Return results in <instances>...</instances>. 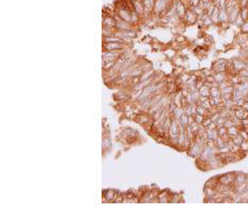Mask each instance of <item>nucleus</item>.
Listing matches in <instances>:
<instances>
[{
	"label": "nucleus",
	"mask_w": 248,
	"mask_h": 214,
	"mask_svg": "<svg viewBox=\"0 0 248 214\" xmlns=\"http://www.w3.org/2000/svg\"><path fill=\"white\" fill-rule=\"evenodd\" d=\"M127 47V45L122 43H103V50H108V52L122 50V49H126Z\"/></svg>",
	"instance_id": "obj_5"
},
{
	"label": "nucleus",
	"mask_w": 248,
	"mask_h": 214,
	"mask_svg": "<svg viewBox=\"0 0 248 214\" xmlns=\"http://www.w3.org/2000/svg\"><path fill=\"white\" fill-rule=\"evenodd\" d=\"M210 103L213 107H218L223 104V98L221 96L219 98H213V96H210Z\"/></svg>",
	"instance_id": "obj_19"
},
{
	"label": "nucleus",
	"mask_w": 248,
	"mask_h": 214,
	"mask_svg": "<svg viewBox=\"0 0 248 214\" xmlns=\"http://www.w3.org/2000/svg\"><path fill=\"white\" fill-rule=\"evenodd\" d=\"M211 119H212V121L213 122H216L217 120H218V118L220 117V113H219V111L218 113H213V115H211Z\"/></svg>",
	"instance_id": "obj_46"
},
{
	"label": "nucleus",
	"mask_w": 248,
	"mask_h": 214,
	"mask_svg": "<svg viewBox=\"0 0 248 214\" xmlns=\"http://www.w3.org/2000/svg\"><path fill=\"white\" fill-rule=\"evenodd\" d=\"M170 195H171V193L169 191H160L157 195L158 203H169Z\"/></svg>",
	"instance_id": "obj_9"
},
{
	"label": "nucleus",
	"mask_w": 248,
	"mask_h": 214,
	"mask_svg": "<svg viewBox=\"0 0 248 214\" xmlns=\"http://www.w3.org/2000/svg\"><path fill=\"white\" fill-rule=\"evenodd\" d=\"M247 70H248V65H247Z\"/></svg>",
	"instance_id": "obj_50"
},
{
	"label": "nucleus",
	"mask_w": 248,
	"mask_h": 214,
	"mask_svg": "<svg viewBox=\"0 0 248 214\" xmlns=\"http://www.w3.org/2000/svg\"><path fill=\"white\" fill-rule=\"evenodd\" d=\"M205 146H206V147L211 148V149H213V148L216 147V141L214 140V139H206Z\"/></svg>",
	"instance_id": "obj_37"
},
{
	"label": "nucleus",
	"mask_w": 248,
	"mask_h": 214,
	"mask_svg": "<svg viewBox=\"0 0 248 214\" xmlns=\"http://www.w3.org/2000/svg\"><path fill=\"white\" fill-rule=\"evenodd\" d=\"M218 20L220 24H224V23H229V15L227 13V10H220L219 11V17Z\"/></svg>",
	"instance_id": "obj_15"
},
{
	"label": "nucleus",
	"mask_w": 248,
	"mask_h": 214,
	"mask_svg": "<svg viewBox=\"0 0 248 214\" xmlns=\"http://www.w3.org/2000/svg\"><path fill=\"white\" fill-rule=\"evenodd\" d=\"M227 119L226 118H223V117H219L218 120L216 121V124H217V128H220V126H224L225 125V122H226Z\"/></svg>",
	"instance_id": "obj_42"
},
{
	"label": "nucleus",
	"mask_w": 248,
	"mask_h": 214,
	"mask_svg": "<svg viewBox=\"0 0 248 214\" xmlns=\"http://www.w3.org/2000/svg\"><path fill=\"white\" fill-rule=\"evenodd\" d=\"M240 15H241V17L243 18L244 20H248V8L245 7V8H241V12H240Z\"/></svg>",
	"instance_id": "obj_29"
},
{
	"label": "nucleus",
	"mask_w": 248,
	"mask_h": 214,
	"mask_svg": "<svg viewBox=\"0 0 248 214\" xmlns=\"http://www.w3.org/2000/svg\"><path fill=\"white\" fill-rule=\"evenodd\" d=\"M195 118V121H196L197 123H199V124H202V122H203L204 118H205V116H202V115H199V113H196L194 116Z\"/></svg>",
	"instance_id": "obj_35"
},
{
	"label": "nucleus",
	"mask_w": 248,
	"mask_h": 214,
	"mask_svg": "<svg viewBox=\"0 0 248 214\" xmlns=\"http://www.w3.org/2000/svg\"><path fill=\"white\" fill-rule=\"evenodd\" d=\"M190 125V128H192V131L194 132L195 135H197V133L199 132L200 128H201V124H199V123H197L196 121H194V122L192 123V124H189Z\"/></svg>",
	"instance_id": "obj_26"
},
{
	"label": "nucleus",
	"mask_w": 248,
	"mask_h": 214,
	"mask_svg": "<svg viewBox=\"0 0 248 214\" xmlns=\"http://www.w3.org/2000/svg\"><path fill=\"white\" fill-rule=\"evenodd\" d=\"M163 48H164V46L160 43H153L152 44V49L154 52H162Z\"/></svg>",
	"instance_id": "obj_34"
},
{
	"label": "nucleus",
	"mask_w": 248,
	"mask_h": 214,
	"mask_svg": "<svg viewBox=\"0 0 248 214\" xmlns=\"http://www.w3.org/2000/svg\"><path fill=\"white\" fill-rule=\"evenodd\" d=\"M179 202H183L181 195L171 193V195H170V199H169V203H179Z\"/></svg>",
	"instance_id": "obj_18"
},
{
	"label": "nucleus",
	"mask_w": 248,
	"mask_h": 214,
	"mask_svg": "<svg viewBox=\"0 0 248 214\" xmlns=\"http://www.w3.org/2000/svg\"><path fill=\"white\" fill-rule=\"evenodd\" d=\"M115 24H117V22H115V17L113 16H107V17H104L103 18V26L104 27H111V28H115Z\"/></svg>",
	"instance_id": "obj_13"
},
{
	"label": "nucleus",
	"mask_w": 248,
	"mask_h": 214,
	"mask_svg": "<svg viewBox=\"0 0 248 214\" xmlns=\"http://www.w3.org/2000/svg\"><path fill=\"white\" fill-rule=\"evenodd\" d=\"M216 190L214 187H206L204 186V194H205V197H214L216 195Z\"/></svg>",
	"instance_id": "obj_24"
},
{
	"label": "nucleus",
	"mask_w": 248,
	"mask_h": 214,
	"mask_svg": "<svg viewBox=\"0 0 248 214\" xmlns=\"http://www.w3.org/2000/svg\"><path fill=\"white\" fill-rule=\"evenodd\" d=\"M196 105H197L196 106L197 113H199V115H202V116H205V117H210V113L204 108L203 106L200 105V104H196Z\"/></svg>",
	"instance_id": "obj_21"
},
{
	"label": "nucleus",
	"mask_w": 248,
	"mask_h": 214,
	"mask_svg": "<svg viewBox=\"0 0 248 214\" xmlns=\"http://www.w3.org/2000/svg\"><path fill=\"white\" fill-rule=\"evenodd\" d=\"M241 31L242 33H247L248 35V20H246L243 24V26L241 27Z\"/></svg>",
	"instance_id": "obj_44"
},
{
	"label": "nucleus",
	"mask_w": 248,
	"mask_h": 214,
	"mask_svg": "<svg viewBox=\"0 0 248 214\" xmlns=\"http://www.w3.org/2000/svg\"><path fill=\"white\" fill-rule=\"evenodd\" d=\"M243 108L245 109L246 111H248V102H245V104H244Z\"/></svg>",
	"instance_id": "obj_49"
},
{
	"label": "nucleus",
	"mask_w": 248,
	"mask_h": 214,
	"mask_svg": "<svg viewBox=\"0 0 248 214\" xmlns=\"http://www.w3.org/2000/svg\"><path fill=\"white\" fill-rule=\"evenodd\" d=\"M212 123V119H211V117H205L204 118V120H203V122H202V124L201 125H203L204 128H208V126L210 125Z\"/></svg>",
	"instance_id": "obj_41"
},
{
	"label": "nucleus",
	"mask_w": 248,
	"mask_h": 214,
	"mask_svg": "<svg viewBox=\"0 0 248 214\" xmlns=\"http://www.w3.org/2000/svg\"><path fill=\"white\" fill-rule=\"evenodd\" d=\"M175 12H177V15L180 18H183L185 16V14H186L188 9H187L186 5H183L180 0H175Z\"/></svg>",
	"instance_id": "obj_7"
},
{
	"label": "nucleus",
	"mask_w": 248,
	"mask_h": 214,
	"mask_svg": "<svg viewBox=\"0 0 248 214\" xmlns=\"http://www.w3.org/2000/svg\"><path fill=\"white\" fill-rule=\"evenodd\" d=\"M248 128V118H244L241 120V128Z\"/></svg>",
	"instance_id": "obj_45"
},
{
	"label": "nucleus",
	"mask_w": 248,
	"mask_h": 214,
	"mask_svg": "<svg viewBox=\"0 0 248 214\" xmlns=\"http://www.w3.org/2000/svg\"><path fill=\"white\" fill-rule=\"evenodd\" d=\"M206 128H210V130H216V128H217L216 122H213V121H212V123H211V124H210V125L208 126Z\"/></svg>",
	"instance_id": "obj_48"
},
{
	"label": "nucleus",
	"mask_w": 248,
	"mask_h": 214,
	"mask_svg": "<svg viewBox=\"0 0 248 214\" xmlns=\"http://www.w3.org/2000/svg\"><path fill=\"white\" fill-rule=\"evenodd\" d=\"M232 140H233V143H235V145H238V146H240L241 145L242 143H243V138H242V136L240 135V134H238V135H236L235 137H233L232 138Z\"/></svg>",
	"instance_id": "obj_36"
},
{
	"label": "nucleus",
	"mask_w": 248,
	"mask_h": 214,
	"mask_svg": "<svg viewBox=\"0 0 248 214\" xmlns=\"http://www.w3.org/2000/svg\"><path fill=\"white\" fill-rule=\"evenodd\" d=\"M185 113V111H184V108L183 107H180V106H178L177 108L175 109V111L172 113V115L171 116L173 117L175 119H177V120H179L180 118H181L183 115Z\"/></svg>",
	"instance_id": "obj_16"
},
{
	"label": "nucleus",
	"mask_w": 248,
	"mask_h": 214,
	"mask_svg": "<svg viewBox=\"0 0 248 214\" xmlns=\"http://www.w3.org/2000/svg\"><path fill=\"white\" fill-rule=\"evenodd\" d=\"M106 148L108 149V148H110V141H109V138L107 137L106 138L105 136H104L103 138V151L105 152L106 151Z\"/></svg>",
	"instance_id": "obj_32"
},
{
	"label": "nucleus",
	"mask_w": 248,
	"mask_h": 214,
	"mask_svg": "<svg viewBox=\"0 0 248 214\" xmlns=\"http://www.w3.org/2000/svg\"><path fill=\"white\" fill-rule=\"evenodd\" d=\"M164 53H165V55H166L167 57H169V58H175V57L177 56V50H175V49L171 48V47L166 49Z\"/></svg>",
	"instance_id": "obj_28"
},
{
	"label": "nucleus",
	"mask_w": 248,
	"mask_h": 214,
	"mask_svg": "<svg viewBox=\"0 0 248 214\" xmlns=\"http://www.w3.org/2000/svg\"><path fill=\"white\" fill-rule=\"evenodd\" d=\"M204 146L205 145H201V143H197L196 140H194L192 143V145L189 146V148L187 149V154L189 155V156H192V158H199L200 154L202 153V151H203L204 149Z\"/></svg>",
	"instance_id": "obj_1"
},
{
	"label": "nucleus",
	"mask_w": 248,
	"mask_h": 214,
	"mask_svg": "<svg viewBox=\"0 0 248 214\" xmlns=\"http://www.w3.org/2000/svg\"><path fill=\"white\" fill-rule=\"evenodd\" d=\"M117 61H109V62H102V67H103V70L105 71H108V70L112 69L115 67V64Z\"/></svg>",
	"instance_id": "obj_25"
},
{
	"label": "nucleus",
	"mask_w": 248,
	"mask_h": 214,
	"mask_svg": "<svg viewBox=\"0 0 248 214\" xmlns=\"http://www.w3.org/2000/svg\"><path fill=\"white\" fill-rule=\"evenodd\" d=\"M214 78H215L216 83L220 84L221 81H224L229 78L228 72H215V73H214Z\"/></svg>",
	"instance_id": "obj_11"
},
{
	"label": "nucleus",
	"mask_w": 248,
	"mask_h": 214,
	"mask_svg": "<svg viewBox=\"0 0 248 214\" xmlns=\"http://www.w3.org/2000/svg\"><path fill=\"white\" fill-rule=\"evenodd\" d=\"M179 123L180 124H182L184 128H186V126L188 125V116H187L186 113H184V115H183V116L179 119Z\"/></svg>",
	"instance_id": "obj_27"
},
{
	"label": "nucleus",
	"mask_w": 248,
	"mask_h": 214,
	"mask_svg": "<svg viewBox=\"0 0 248 214\" xmlns=\"http://www.w3.org/2000/svg\"><path fill=\"white\" fill-rule=\"evenodd\" d=\"M238 133H240V128H238V126L233 125L228 128V135L230 136L231 138L235 137L236 135H238Z\"/></svg>",
	"instance_id": "obj_17"
},
{
	"label": "nucleus",
	"mask_w": 248,
	"mask_h": 214,
	"mask_svg": "<svg viewBox=\"0 0 248 214\" xmlns=\"http://www.w3.org/2000/svg\"><path fill=\"white\" fill-rule=\"evenodd\" d=\"M132 3H133L134 11H135L139 16L145 14V5H143L142 0H132Z\"/></svg>",
	"instance_id": "obj_8"
},
{
	"label": "nucleus",
	"mask_w": 248,
	"mask_h": 214,
	"mask_svg": "<svg viewBox=\"0 0 248 214\" xmlns=\"http://www.w3.org/2000/svg\"><path fill=\"white\" fill-rule=\"evenodd\" d=\"M175 40L177 41L178 43H180V44H184V42H185V38H184V35H177V37L175 38Z\"/></svg>",
	"instance_id": "obj_43"
},
{
	"label": "nucleus",
	"mask_w": 248,
	"mask_h": 214,
	"mask_svg": "<svg viewBox=\"0 0 248 214\" xmlns=\"http://www.w3.org/2000/svg\"><path fill=\"white\" fill-rule=\"evenodd\" d=\"M247 8H248V5H247Z\"/></svg>",
	"instance_id": "obj_51"
},
{
	"label": "nucleus",
	"mask_w": 248,
	"mask_h": 214,
	"mask_svg": "<svg viewBox=\"0 0 248 214\" xmlns=\"http://www.w3.org/2000/svg\"><path fill=\"white\" fill-rule=\"evenodd\" d=\"M248 179V175L247 173H244V172H236L235 175V180H234L233 183V187L236 186V185H240L244 182H247Z\"/></svg>",
	"instance_id": "obj_10"
},
{
	"label": "nucleus",
	"mask_w": 248,
	"mask_h": 214,
	"mask_svg": "<svg viewBox=\"0 0 248 214\" xmlns=\"http://www.w3.org/2000/svg\"><path fill=\"white\" fill-rule=\"evenodd\" d=\"M143 5H145V14L153 12L155 5V0H142Z\"/></svg>",
	"instance_id": "obj_12"
},
{
	"label": "nucleus",
	"mask_w": 248,
	"mask_h": 214,
	"mask_svg": "<svg viewBox=\"0 0 248 214\" xmlns=\"http://www.w3.org/2000/svg\"><path fill=\"white\" fill-rule=\"evenodd\" d=\"M210 87L205 86V85H203V86L201 87V88L199 89V93L201 96H208V98H210L211 96V93H210Z\"/></svg>",
	"instance_id": "obj_23"
},
{
	"label": "nucleus",
	"mask_w": 248,
	"mask_h": 214,
	"mask_svg": "<svg viewBox=\"0 0 248 214\" xmlns=\"http://www.w3.org/2000/svg\"><path fill=\"white\" fill-rule=\"evenodd\" d=\"M238 134L242 136V138H243L244 140H248V133L245 128H240V133Z\"/></svg>",
	"instance_id": "obj_39"
},
{
	"label": "nucleus",
	"mask_w": 248,
	"mask_h": 214,
	"mask_svg": "<svg viewBox=\"0 0 248 214\" xmlns=\"http://www.w3.org/2000/svg\"><path fill=\"white\" fill-rule=\"evenodd\" d=\"M215 141H216V147L218 148V149H220V148L225 147V146L227 145V143L224 140V138H223V137H220V136H219V137L217 138V139H216V140H215Z\"/></svg>",
	"instance_id": "obj_30"
},
{
	"label": "nucleus",
	"mask_w": 248,
	"mask_h": 214,
	"mask_svg": "<svg viewBox=\"0 0 248 214\" xmlns=\"http://www.w3.org/2000/svg\"><path fill=\"white\" fill-rule=\"evenodd\" d=\"M233 190L234 192L238 193V194H242V193L246 192V191H247V182H244L240 185H236V186L233 187Z\"/></svg>",
	"instance_id": "obj_20"
},
{
	"label": "nucleus",
	"mask_w": 248,
	"mask_h": 214,
	"mask_svg": "<svg viewBox=\"0 0 248 214\" xmlns=\"http://www.w3.org/2000/svg\"><path fill=\"white\" fill-rule=\"evenodd\" d=\"M123 199H124V193L119 192L118 196H117V198L115 199L113 203H123Z\"/></svg>",
	"instance_id": "obj_31"
},
{
	"label": "nucleus",
	"mask_w": 248,
	"mask_h": 214,
	"mask_svg": "<svg viewBox=\"0 0 248 214\" xmlns=\"http://www.w3.org/2000/svg\"><path fill=\"white\" fill-rule=\"evenodd\" d=\"M119 192L115 190H106L103 192V202L104 203H106V202H108V203H113V201H115V199L117 198V196H118Z\"/></svg>",
	"instance_id": "obj_4"
},
{
	"label": "nucleus",
	"mask_w": 248,
	"mask_h": 214,
	"mask_svg": "<svg viewBox=\"0 0 248 214\" xmlns=\"http://www.w3.org/2000/svg\"><path fill=\"white\" fill-rule=\"evenodd\" d=\"M103 43H122L124 44L122 41V39L117 35H110V37H103Z\"/></svg>",
	"instance_id": "obj_14"
},
{
	"label": "nucleus",
	"mask_w": 248,
	"mask_h": 214,
	"mask_svg": "<svg viewBox=\"0 0 248 214\" xmlns=\"http://www.w3.org/2000/svg\"><path fill=\"white\" fill-rule=\"evenodd\" d=\"M182 20L188 25H193V24H195V23H197V20H198V15H197L195 12H193L190 9H188L186 14H185V16L182 18Z\"/></svg>",
	"instance_id": "obj_6"
},
{
	"label": "nucleus",
	"mask_w": 248,
	"mask_h": 214,
	"mask_svg": "<svg viewBox=\"0 0 248 214\" xmlns=\"http://www.w3.org/2000/svg\"><path fill=\"white\" fill-rule=\"evenodd\" d=\"M233 125H234V123L232 122L230 119H227L226 122H225V125L224 126H226V128H230V126H233Z\"/></svg>",
	"instance_id": "obj_47"
},
{
	"label": "nucleus",
	"mask_w": 248,
	"mask_h": 214,
	"mask_svg": "<svg viewBox=\"0 0 248 214\" xmlns=\"http://www.w3.org/2000/svg\"><path fill=\"white\" fill-rule=\"evenodd\" d=\"M212 70L214 72H228V61L225 59H218L212 63Z\"/></svg>",
	"instance_id": "obj_3"
},
{
	"label": "nucleus",
	"mask_w": 248,
	"mask_h": 214,
	"mask_svg": "<svg viewBox=\"0 0 248 214\" xmlns=\"http://www.w3.org/2000/svg\"><path fill=\"white\" fill-rule=\"evenodd\" d=\"M241 150L245 153H248V140H243V143L240 145Z\"/></svg>",
	"instance_id": "obj_38"
},
{
	"label": "nucleus",
	"mask_w": 248,
	"mask_h": 214,
	"mask_svg": "<svg viewBox=\"0 0 248 214\" xmlns=\"http://www.w3.org/2000/svg\"><path fill=\"white\" fill-rule=\"evenodd\" d=\"M244 23H245V20H244L243 18L241 17V15H238V17L235 20V22H234V24H235L236 26H238V27H240V28H241L242 26H243V24H244Z\"/></svg>",
	"instance_id": "obj_40"
},
{
	"label": "nucleus",
	"mask_w": 248,
	"mask_h": 214,
	"mask_svg": "<svg viewBox=\"0 0 248 214\" xmlns=\"http://www.w3.org/2000/svg\"><path fill=\"white\" fill-rule=\"evenodd\" d=\"M217 131H218V134L220 137H223L224 135L228 134V128L226 126H220V128H217Z\"/></svg>",
	"instance_id": "obj_33"
},
{
	"label": "nucleus",
	"mask_w": 248,
	"mask_h": 214,
	"mask_svg": "<svg viewBox=\"0 0 248 214\" xmlns=\"http://www.w3.org/2000/svg\"><path fill=\"white\" fill-rule=\"evenodd\" d=\"M236 172H228L224 175L218 176V182L225 185H233L234 180H235Z\"/></svg>",
	"instance_id": "obj_2"
},
{
	"label": "nucleus",
	"mask_w": 248,
	"mask_h": 214,
	"mask_svg": "<svg viewBox=\"0 0 248 214\" xmlns=\"http://www.w3.org/2000/svg\"><path fill=\"white\" fill-rule=\"evenodd\" d=\"M210 93H211V96H213V98H219V96H221L220 89H219V87H216V86L211 87Z\"/></svg>",
	"instance_id": "obj_22"
}]
</instances>
